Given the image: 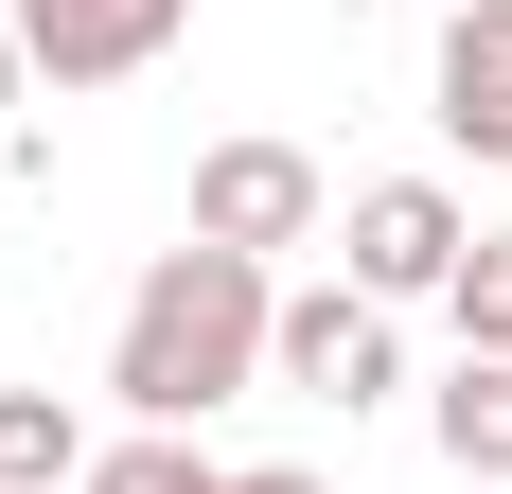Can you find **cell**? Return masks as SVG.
<instances>
[{
  "instance_id": "6da1fadb",
  "label": "cell",
  "mask_w": 512,
  "mask_h": 494,
  "mask_svg": "<svg viewBox=\"0 0 512 494\" xmlns=\"http://www.w3.org/2000/svg\"><path fill=\"white\" fill-rule=\"evenodd\" d=\"M265 318H283V283L248 247H159L124 283V336H106L124 424H212L230 389H265Z\"/></svg>"
},
{
  "instance_id": "7a4b0ae2",
  "label": "cell",
  "mask_w": 512,
  "mask_h": 494,
  "mask_svg": "<svg viewBox=\"0 0 512 494\" xmlns=\"http://www.w3.org/2000/svg\"><path fill=\"white\" fill-rule=\"evenodd\" d=\"M460 195H442V177H371L354 212H336V265H354V300H442L460 283Z\"/></svg>"
},
{
  "instance_id": "3957f363",
  "label": "cell",
  "mask_w": 512,
  "mask_h": 494,
  "mask_svg": "<svg viewBox=\"0 0 512 494\" xmlns=\"http://www.w3.org/2000/svg\"><path fill=\"white\" fill-rule=\"evenodd\" d=\"M265 389H301V406H336V424H354V406L389 389V300H354V283H301L283 318H265Z\"/></svg>"
},
{
  "instance_id": "277c9868",
  "label": "cell",
  "mask_w": 512,
  "mask_h": 494,
  "mask_svg": "<svg viewBox=\"0 0 512 494\" xmlns=\"http://www.w3.org/2000/svg\"><path fill=\"white\" fill-rule=\"evenodd\" d=\"M177 36H195V0H18V53H36L53 89H124Z\"/></svg>"
},
{
  "instance_id": "5b68a950",
  "label": "cell",
  "mask_w": 512,
  "mask_h": 494,
  "mask_svg": "<svg viewBox=\"0 0 512 494\" xmlns=\"http://www.w3.org/2000/svg\"><path fill=\"white\" fill-rule=\"evenodd\" d=\"M318 230V159L301 142H212L195 159V247H248V265H265V247H301Z\"/></svg>"
},
{
  "instance_id": "8992f818",
  "label": "cell",
  "mask_w": 512,
  "mask_h": 494,
  "mask_svg": "<svg viewBox=\"0 0 512 494\" xmlns=\"http://www.w3.org/2000/svg\"><path fill=\"white\" fill-rule=\"evenodd\" d=\"M424 106H442V142H460V159H512V0H460V18H442Z\"/></svg>"
},
{
  "instance_id": "52a82bcc",
  "label": "cell",
  "mask_w": 512,
  "mask_h": 494,
  "mask_svg": "<svg viewBox=\"0 0 512 494\" xmlns=\"http://www.w3.org/2000/svg\"><path fill=\"white\" fill-rule=\"evenodd\" d=\"M424 424H442V459H460V477H512V353H460Z\"/></svg>"
},
{
  "instance_id": "ba28073f",
  "label": "cell",
  "mask_w": 512,
  "mask_h": 494,
  "mask_svg": "<svg viewBox=\"0 0 512 494\" xmlns=\"http://www.w3.org/2000/svg\"><path fill=\"white\" fill-rule=\"evenodd\" d=\"M71 477H89V424L53 389H0V494H71Z\"/></svg>"
},
{
  "instance_id": "9c48e42d",
  "label": "cell",
  "mask_w": 512,
  "mask_h": 494,
  "mask_svg": "<svg viewBox=\"0 0 512 494\" xmlns=\"http://www.w3.org/2000/svg\"><path fill=\"white\" fill-rule=\"evenodd\" d=\"M71 494H230V477L195 459V424H142V442H89V477H71Z\"/></svg>"
},
{
  "instance_id": "30bf717a",
  "label": "cell",
  "mask_w": 512,
  "mask_h": 494,
  "mask_svg": "<svg viewBox=\"0 0 512 494\" xmlns=\"http://www.w3.org/2000/svg\"><path fill=\"white\" fill-rule=\"evenodd\" d=\"M442 318H460V353H512V230H477V247H460Z\"/></svg>"
},
{
  "instance_id": "8fae6325",
  "label": "cell",
  "mask_w": 512,
  "mask_h": 494,
  "mask_svg": "<svg viewBox=\"0 0 512 494\" xmlns=\"http://www.w3.org/2000/svg\"><path fill=\"white\" fill-rule=\"evenodd\" d=\"M230 494H336V477H301V459H248V477H230Z\"/></svg>"
},
{
  "instance_id": "7c38bea8",
  "label": "cell",
  "mask_w": 512,
  "mask_h": 494,
  "mask_svg": "<svg viewBox=\"0 0 512 494\" xmlns=\"http://www.w3.org/2000/svg\"><path fill=\"white\" fill-rule=\"evenodd\" d=\"M18 89H36V53H18V18H0V124H18Z\"/></svg>"
}]
</instances>
